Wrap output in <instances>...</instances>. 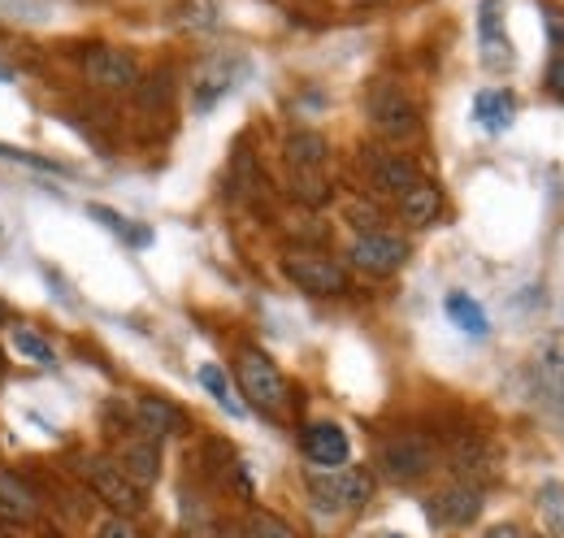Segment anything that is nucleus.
Returning <instances> with one entry per match:
<instances>
[{
	"label": "nucleus",
	"mask_w": 564,
	"mask_h": 538,
	"mask_svg": "<svg viewBox=\"0 0 564 538\" xmlns=\"http://www.w3.org/2000/svg\"><path fill=\"white\" fill-rule=\"evenodd\" d=\"M304 486H308L313 504L326 513H356L373 495V477L365 470H348V465H335V470L317 465V470L304 473Z\"/></svg>",
	"instance_id": "1"
},
{
	"label": "nucleus",
	"mask_w": 564,
	"mask_h": 538,
	"mask_svg": "<svg viewBox=\"0 0 564 538\" xmlns=\"http://www.w3.org/2000/svg\"><path fill=\"white\" fill-rule=\"evenodd\" d=\"M547 92H552L556 100H564V53H556V57L547 62Z\"/></svg>",
	"instance_id": "32"
},
{
	"label": "nucleus",
	"mask_w": 564,
	"mask_h": 538,
	"mask_svg": "<svg viewBox=\"0 0 564 538\" xmlns=\"http://www.w3.org/2000/svg\"><path fill=\"white\" fill-rule=\"evenodd\" d=\"M217 0H183V9H178V26L183 31H192V35H209L217 31Z\"/></svg>",
	"instance_id": "25"
},
{
	"label": "nucleus",
	"mask_w": 564,
	"mask_h": 538,
	"mask_svg": "<svg viewBox=\"0 0 564 538\" xmlns=\"http://www.w3.org/2000/svg\"><path fill=\"white\" fill-rule=\"evenodd\" d=\"M87 213H91L96 222H105V226H109V230H113L118 239L135 244V248H143V244H152V235H148V230H140V222H127L122 213H113V208H105V204H91Z\"/></svg>",
	"instance_id": "26"
},
{
	"label": "nucleus",
	"mask_w": 564,
	"mask_h": 538,
	"mask_svg": "<svg viewBox=\"0 0 564 538\" xmlns=\"http://www.w3.org/2000/svg\"><path fill=\"white\" fill-rule=\"evenodd\" d=\"M96 538H140V530H135V521L131 517H105L100 526H96Z\"/></svg>",
	"instance_id": "30"
},
{
	"label": "nucleus",
	"mask_w": 564,
	"mask_h": 538,
	"mask_svg": "<svg viewBox=\"0 0 564 538\" xmlns=\"http://www.w3.org/2000/svg\"><path fill=\"white\" fill-rule=\"evenodd\" d=\"M369 183H373L378 196L400 201L413 183H422V170L400 152H369Z\"/></svg>",
	"instance_id": "13"
},
{
	"label": "nucleus",
	"mask_w": 564,
	"mask_h": 538,
	"mask_svg": "<svg viewBox=\"0 0 564 538\" xmlns=\"http://www.w3.org/2000/svg\"><path fill=\"white\" fill-rule=\"evenodd\" d=\"M443 309H447V318L465 331V335L482 338L487 331H491V322H487V313H482V304L478 300H469L465 291H452L447 300H443Z\"/></svg>",
	"instance_id": "21"
},
{
	"label": "nucleus",
	"mask_w": 564,
	"mask_h": 538,
	"mask_svg": "<svg viewBox=\"0 0 564 538\" xmlns=\"http://www.w3.org/2000/svg\"><path fill=\"white\" fill-rule=\"evenodd\" d=\"M239 69H243V62L239 57H209L205 66H200V74H196V109L200 114H209L213 105L235 87V78H239Z\"/></svg>",
	"instance_id": "17"
},
{
	"label": "nucleus",
	"mask_w": 564,
	"mask_h": 538,
	"mask_svg": "<svg viewBox=\"0 0 564 538\" xmlns=\"http://www.w3.org/2000/svg\"><path fill=\"white\" fill-rule=\"evenodd\" d=\"M539 513L547 517L552 535L564 538V486H561V482H547V486L539 491Z\"/></svg>",
	"instance_id": "28"
},
{
	"label": "nucleus",
	"mask_w": 564,
	"mask_h": 538,
	"mask_svg": "<svg viewBox=\"0 0 564 538\" xmlns=\"http://www.w3.org/2000/svg\"><path fill=\"white\" fill-rule=\"evenodd\" d=\"M387 538H404V535H387Z\"/></svg>",
	"instance_id": "37"
},
{
	"label": "nucleus",
	"mask_w": 564,
	"mask_h": 538,
	"mask_svg": "<svg viewBox=\"0 0 564 538\" xmlns=\"http://www.w3.org/2000/svg\"><path fill=\"white\" fill-rule=\"evenodd\" d=\"M304 456L313 461V465H322V470H335V465H348V456H352V439H348V430L344 426H335V421H313V426H304Z\"/></svg>",
	"instance_id": "12"
},
{
	"label": "nucleus",
	"mask_w": 564,
	"mask_h": 538,
	"mask_svg": "<svg viewBox=\"0 0 564 538\" xmlns=\"http://www.w3.org/2000/svg\"><path fill=\"white\" fill-rule=\"evenodd\" d=\"M409 252H413L409 239H400L391 230H365V235L352 239L348 261L360 273H369V278H391V273H400V269L409 266Z\"/></svg>",
	"instance_id": "7"
},
{
	"label": "nucleus",
	"mask_w": 564,
	"mask_h": 538,
	"mask_svg": "<svg viewBox=\"0 0 564 538\" xmlns=\"http://www.w3.org/2000/svg\"><path fill=\"white\" fill-rule=\"evenodd\" d=\"M9 347H13V356H22L31 365H57L53 343L40 335L35 326H9Z\"/></svg>",
	"instance_id": "22"
},
{
	"label": "nucleus",
	"mask_w": 564,
	"mask_h": 538,
	"mask_svg": "<svg viewBox=\"0 0 564 538\" xmlns=\"http://www.w3.org/2000/svg\"><path fill=\"white\" fill-rule=\"evenodd\" d=\"M196 378H200V387H205V391H209L213 400L221 404V408H226L230 417H239V412H243V400H235V387H230V378L221 374V365H213V361H205Z\"/></svg>",
	"instance_id": "24"
},
{
	"label": "nucleus",
	"mask_w": 564,
	"mask_h": 538,
	"mask_svg": "<svg viewBox=\"0 0 564 538\" xmlns=\"http://www.w3.org/2000/svg\"><path fill=\"white\" fill-rule=\"evenodd\" d=\"M35 513H40V499L31 495V486L13 470H0V517L13 526H26L35 521Z\"/></svg>",
	"instance_id": "19"
},
{
	"label": "nucleus",
	"mask_w": 564,
	"mask_h": 538,
	"mask_svg": "<svg viewBox=\"0 0 564 538\" xmlns=\"http://www.w3.org/2000/svg\"><path fill=\"white\" fill-rule=\"evenodd\" d=\"M365 114L373 122V131L391 143H404L422 131V109L413 105V96L395 83H373L365 96Z\"/></svg>",
	"instance_id": "2"
},
{
	"label": "nucleus",
	"mask_w": 564,
	"mask_h": 538,
	"mask_svg": "<svg viewBox=\"0 0 564 538\" xmlns=\"http://www.w3.org/2000/svg\"><path fill=\"white\" fill-rule=\"evenodd\" d=\"M482 517V486L474 482H452L430 499V521L443 530H465Z\"/></svg>",
	"instance_id": "10"
},
{
	"label": "nucleus",
	"mask_w": 564,
	"mask_h": 538,
	"mask_svg": "<svg viewBox=\"0 0 564 538\" xmlns=\"http://www.w3.org/2000/svg\"><path fill=\"white\" fill-rule=\"evenodd\" d=\"M282 273L304 295H317V300H330V295H344L348 291V269L339 266L335 257H326V252H291L282 261Z\"/></svg>",
	"instance_id": "6"
},
{
	"label": "nucleus",
	"mask_w": 564,
	"mask_h": 538,
	"mask_svg": "<svg viewBox=\"0 0 564 538\" xmlns=\"http://www.w3.org/2000/svg\"><path fill=\"white\" fill-rule=\"evenodd\" d=\"M291 174H295V187L304 201H326V157H330V143L317 131H295L282 148Z\"/></svg>",
	"instance_id": "3"
},
{
	"label": "nucleus",
	"mask_w": 564,
	"mask_h": 538,
	"mask_svg": "<svg viewBox=\"0 0 564 538\" xmlns=\"http://www.w3.org/2000/svg\"><path fill=\"white\" fill-rule=\"evenodd\" d=\"M235 365H239L243 400H252L261 412H270V417L286 408V378H282V369L261 352V347H243Z\"/></svg>",
	"instance_id": "4"
},
{
	"label": "nucleus",
	"mask_w": 564,
	"mask_h": 538,
	"mask_svg": "<svg viewBox=\"0 0 564 538\" xmlns=\"http://www.w3.org/2000/svg\"><path fill=\"white\" fill-rule=\"evenodd\" d=\"M478 57H482V69H491V74H508L517 66V53H512V40L503 26V0L478 4Z\"/></svg>",
	"instance_id": "9"
},
{
	"label": "nucleus",
	"mask_w": 564,
	"mask_h": 538,
	"mask_svg": "<svg viewBox=\"0 0 564 538\" xmlns=\"http://www.w3.org/2000/svg\"><path fill=\"white\" fill-rule=\"evenodd\" d=\"M543 18H547V40H552V49L564 53V9L547 4V9H543Z\"/></svg>",
	"instance_id": "31"
},
{
	"label": "nucleus",
	"mask_w": 564,
	"mask_h": 538,
	"mask_svg": "<svg viewBox=\"0 0 564 538\" xmlns=\"http://www.w3.org/2000/svg\"><path fill=\"white\" fill-rule=\"evenodd\" d=\"M118 470L127 473L140 491H148V486H156V477H161V443L156 439H127L122 448H118Z\"/></svg>",
	"instance_id": "15"
},
{
	"label": "nucleus",
	"mask_w": 564,
	"mask_h": 538,
	"mask_svg": "<svg viewBox=\"0 0 564 538\" xmlns=\"http://www.w3.org/2000/svg\"><path fill=\"white\" fill-rule=\"evenodd\" d=\"M512 114H517V105H512L508 92H478V96H474V118H478L487 131L499 134L512 122Z\"/></svg>",
	"instance_id": "23"
},
{
	"label": "nucleus",
	"mask_w": 564,
	"mask_h": 538,
	"mask_svg": "<svg viewBox=\"0 0 564 538\" xmlns=\"http://www.w3.org/2000/svg\"><path fill=\"white\" fill-rule=\"evenodd\" d=\"M0 383H4V352H0Z\"/></svg>",
	"instance_id": "35"
},
{
	"label": "nucleus",
	"mask_w": 564,
	"mask_h": 538,
	"mask_svg": "<svg viewBox=\"0 0 564 538\" xmlns=\"http://www.w3.org/2000/svg\"><path fill=\"white\" fill-rule=\"evenodd\" d=\"M482 538H525V535H521L512 521H499V526H491V530H487Z\"/></svg>",
	"instance_id": "33"
},
{
	"label": "nucleus",
	"mask_w": 564,
	"mask_h": 538,
	"mask_svg": "<svg viewBox=\"0 0 564 538\" xmlns=\"http://www.w3.org/2000/svg\"><path fill=\"white\" fill-rule=\"evenodd\" d=\"M452 465L460 473V482H482V477H495L499 473V456H495V448L482 439V434H465V439H456V448H452Z\"/></svg>",
	"instance_id": "16"
},
{
	"label": "nucleus",
	"mask_w": 564,
	"mask_h": 538,
	"mask_svg": "<svg viewBox=\"0 0 564 538\" xmlns=\"http://www.w3.org/2000/svg\"><path fill=\"white\" fill-rule=\"evenodd\" d=\"M0 161H9V165H26V170H40V174H66L62 161L40 157V152H26V148H9V143H0Z\"/></svg>",
	"instance_id": "27"
},
{
	"label": "nucleus",
	"mask_w": 564,
	"mask_h": 538,
	"mask_svg": "<svg viewBox=\"0 0 564 538\" xmlns=\"http://www.w3.org/2000/svg\"><path fill=\"white\" fill-rule=\"evenodd\" d=\"M135 426H140L143 439H170V434H183L187 430V412L165 396H140L135 400Z\"/></svg>",
	"instance_id": "14"
},
{
	"label": "nucleus",
	"mask_w": 564,
	"mask_h": 538,
	"mask_svg": "<svg viewBox=\"0 0 564 538\" xmlns=\"http://www.w3.org/2000/svg\"><path fill=\"white\" fill-rule=\"evenodd\" d=\"M4 326H9V304L0 300V331H4Z\"/></svg>",
	"instance_id": "34"
},
{
	"label": "nucleus",
	"mask_w": 564,
	"mask_h": 538,
	"mask_svg": "<svg viewBox=\"0 0 564 538\" xmlns=\"http://www.w3.org/2000/svg\"><path fill=\"white\" fill-rule=\"evenodd\" d=\"M534 383L547 400H564V335H552L534 352Z\"/></svg>",
	"instance_id": "18"
},
{
	"label": "nucleus",
	"mask_w": 564,
	"mask_h": 538,
	"mask_svg": "<svg viewBox=\"0 0 564 538\" xmlns=\"http://www.w3.org/2000/svg\"><path fill=\"white\" fill-rule=\"evenodd\" d=\"M0 78H13V69H4V66H0Z\"/></svg>",
	"instance_id": "36"
},
{
	"label": "nucleus",
	"mask_w": 564,
	"mask_h": 538,
	"mask_svg": "<svg viewBox=\"0 0 564 538\" xmlns=\"http://www.w3.org/2000/svg\"><path fill=\"white\" fill-rule=\"evenodd\" d=\"M395 204H400V217L409 226H430L438 217V208H443V196H438V187L430 179H422V183H413Z\"/></svg>",
	"instance_id": "20"
},
{
	"label": "nucleus",
	"mask_w": 564,
	"mask_h": 538,
	"mask_svg": "<svg viewBox=\"0 0 564 538\" xmlns=\"http://www.w3.org/2000/svg\"><path fill=\"white\" fill-rule=\"evenodd\" d=\"M539 538H552V535H539Z\"/></svg>",
	"instance_id": "38"
},
{
	"label": "nucleus",
	"mask_w": 564,
	"mask_h": 538,
	"mask_svg": "<svg viewBox=\"0 0 564 538\" xmlns=\"http://www.w3.org/2000/svg\"><path fill=\"white\" fill-rule=\"evenodd\" d=\"M434 461H438V452L425 434H391L378 448V470L391 482H422L425 473L434 470Z\"/></svg>",
	"instance_id": "5"
},
{
	"label": "nucleus",
	"mask_w": 564,
	"mask_h": 538,
	"mask_svg": "<svg viewBox=\"0 0 564 538\" xmlns=\"http://www.w3.org/2000/svg\"><path fill=\"white\" fill-rule=\"evenodd\" d=\"M83 477H87V486H91L118 517H135V513H143V491L127 477V473L118 470L113 456H87V461H83Z\"/></svg>",
	"instance_id": "8"
},
{
	"label": "nucleus",
	"mask_w": 564,
	"mask_h": 538,
	"mask_svg": "<svg viewBox=\"0 0 564 538\" xmlns=\"http://www.w3.org/2000/svg\"><path fill=\"white\" fill-rule=\"evenodd\" d=\"M87 78L100 92H135L140 87V62L127 49H96L87 57Z\"/></svg>",
	"instance_id": "11"
},
{
	"label": "nucleus",
	"mask_w": 564,
	"mask_h": 538,
	"mask_svg": "<svg viewBox=\"0 0 564 538\" xmlns=\"http://www.w3.org/2000/svg\"><path fill=\"white\" fill-rule=\"evenodd\" d=\"M243 538H300L282 517H274V513H252L248 517V530H243Z\"/></svg>",
	"instance_id": "29"
}]
</instances>
